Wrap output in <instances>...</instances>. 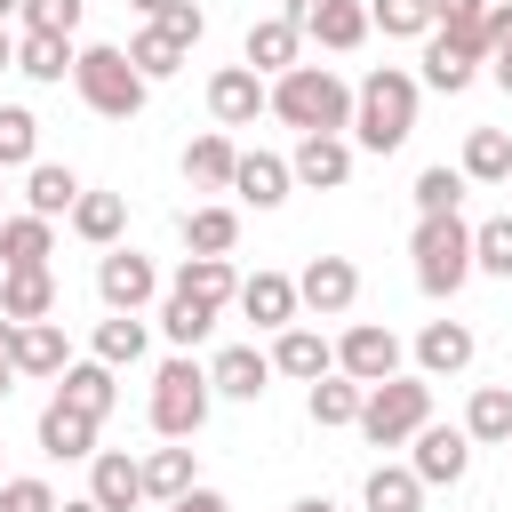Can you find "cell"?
I'll list each match as a JSON object with an SVG mask.
<instances>
[{"instance_id":"cell-1","label":"cell","mask_w":512,"mask_h":512,"mask_svg":"<svg viewBox=\"0 0 512 512\" xmlns=\"http://www.w3.org/2000/svg\"><path fill=\"white\" fill-rule=\"evenodd\" d=\"M264 112L288 120L296 136H344V128H352V88H344L328 64H288V72L272 80Z\"/></svg>"},{"instance_id":"cell-2","label":"cell","mask_w":512,"mask_h":512,"mask_svg":"<svg viewBox=\"0 0 512 512\" xmlns=\"http://www.w3.org/2000/svg\"><path fill=\"white\" fill-rule=\"evenodd\" d=\"M416 72H400V64H376L360 88H352V144L360 152H400L408 136H416Z\"/></svg>"},{"instance_id":"cell-3","label":"cell","mask_w":512,"mask_h":512,"mask_svg":"<svg viewBox=\"0 0 512 512\" xmlns=\"http://www.w3.org/2000/svg\"><path fill=\"white\" fill-rule=\"evenodd\" d=\"M432 424V376H384V384H368V400H360V440L368 448H408L416 432Z\"/></svg>"},{"instance_id":"cell-4","label":"cell","mask_w":512,"mask_h":512,"mask_svg":"<svg viewBox=\"0 0 512 512\" xmlns=\"http://www.w3.org/2000/svg\"><path fill=\"white\" fill-rule=\"evenodd\" d=\"M72 88H80V104L96 112V120H136L144 112V72L128 64V48H112V40H96V48H80L72 56Z\"/></svg>"},{"instance_id":"cell-5","label":"cell","mask_w":512,"mask_h":512,"mask_svg":"<svg viewBox=\"0 0 512 512\" xmlns=\"http://www.w3.org/2000/svg\"><path fill=\"white\" fill-rule=\"evenodd\" d=\"M208 408H216V392H208V368H200L192 352H176V360L152 368V400H144V416H152L160 440H192V432L208 424Z\"/></svg>"},{"instance_id":"cell-6","label":"cell","mask_w":512,"mask_h":512,"mask_svg":"<svg viewBox=\"0 0 512 512\" xmlns=\"http://www.w3.org/2000/svg\"><path fill=\"white\" fill-rule=\"evenodd\" d=\"M408 256H416V288L424 296H456L472 280V224L448 208V216H416L408 232Z\"/></svg>"},{"instance_id":"cell-7","label":"cell","mask_w":512,"mask_h":512,"mask_svg":"<svg viewBox=\"0 0 512 512\" xmlns=\"http://www.w3.org/2000/svg\"><path fill=\"white\" fill-rule=\"evenodd\" d=\"M96 296H104V312H144L160 296V264L136 256V248H104L96 256Z\"/></svg>"},{"instance_id":"cell-8","label":"cell","mask_w":512,"mask_h":512,"mask_svg":"<svg viewBox=\"0 0 512 512\" xmlns=\"http://www.w3.org/2000/svg\"><path fill=\"white\" fill-rule=\"evenodd\" d=\"M360 304V264L352 256H312L296 272V312H320V320H344Z\"/></svg>"},{"instance_id":"cell-9","label":"cell","mask_w":512,"mask_h":512,"mask_svg":"<svg viewBox=\"0 0 512 512\" xmlns=\"http://www.w3.org/2000/svg\"><path fill=\"white\" fill-rule=\"evenodd\" d=\"M336 376H352V384L400 376V336H392L384 320H352V328L336 336Z\"/></svg>"},{"instance_id":"cell-10","label":"cell","mask_w":512,"mask_h":512,"mask_svg":"<svg viewBox=\"0 0 512 512\" xmlns=\"http://www.w3.org/2000/svg\"><path fill=\"white\" fill-rule=\"evenodd\" d=\"M304 40H320V48H336V56H352L360 40H368V8L360 0H288L280 8Z\"/></svg>"},{"instance_id":"cell-11","label":"cell","mask_w":512,"mask_h":512,"mask_svg":"<svg viewBox=\"0 0 512 512\" xmlns=\"http://www.w3.org/2000/svg\"><path fill=\"white\" fill-rule=\"evenodd\" d=\"M408 472H416L424 488H456V480L472 472V440H464V424H424V432L408 440Z\"/></svg>"},{"instance_id":"cell-12","label":"cell","mask_w":512,"mask_h":512,"mask_svg":"<svg viewBox=\"0 0 512 512\" xmlns=\"http://www.w3.org/2000/svg\"><path fill=\"white\" fill-rule=\"evenodd\" d=\"M240 56H248V72L272 88L288 64H304V32H296L288 16H256V24H248V40H240Z\"/></svg>"},{"instance_id":"cell-13","label":"cell","mask_w":512,"mask_h":512,"mask_svg":"<svg viewBox=\"0 0 512 512\" xmlns=\"http://www.w3.org/2000/svg\"><path fill=\"white\" fill-rule=\"evenodd\" d=\"M288 176L312 184V192H344V184H352V136H296Z\"/></svg>"},{"instance_id":"cell-14","label":"cell","mask_w":512,"mask_h":512,"mask_svg":"<svg viewBox=\"0 0 512 512\" xmlns=\"http://www.w3.org/2000/svg\"><path fill=\"white\" fill-rule=\"evenodd\" d=\"M88 504L96 512H136L144 504V472H136L128 448H96L88 456Z\"/></svg>"},{"instance_id":"cell-15","label":"cell","mask_w":512,"mask_h":512,"mask_svg":"<svg viewBox=\"0 0 512 512\" xmlns=\"http://www.w3.org/2000/svg\"><path fill=\"white\" fill-rule=\"evenodd\" d=\"M264 360H272V376H296V384H320V376L336 368V344H328L320 328H304V320H296V328H280V336H272V352H264Z\"/></svg>"},{"instance_id":"cell-16","label":"cell","mask_w":512,"mask_h":512,"mask_svg":"<svg viewBox=\"0 0 512 512\" xmlns=\"http://www.w3.org/2000/svg\"><path fill=\"white\" fill-rule=\"evenodd\" d=\"M264 96H272V88H264L248 64H224V72L208 80V112H216V128H256Z\"/></svg>"},{"instance_id":"cell-17","label":"cell","mask_w":512,"mask_h":512,"mask_svg":"<svg viewBox=\"0 0 512 512\" xmlns=\"http://www.w3.org/2000/svg\"><path fill=\"white\" fill-rule=\"evenodd\" d=\"M472 352H480V336H472L464 320H424V336H416V376H464Z\"/></svg>"},{"instance_id":"cell-18","label":"cell","mask_w":512,"mask_h":512,"mask_svg":"<svg viewBox=\"0 0 512 512\" xmlns=\"http://www.w3.org/2000/svg\"><path fill=\"white\" fill-rule=\"evenodd\" d=\"M8 368H16V376H64V368H72L64 320H24L16 344H8Z\"/></svg>"},{"instance_id":"cell-19","label":"cell","mask_w":512,"mask_h":512,"mask_svg":"<svg viewBox=\"0 0 512 512\" xmlns=\"http://www.w3.org/2000/svg\"><path fill=\"white\" fill-rule=\"evenodd\" d=\"M264 384H272V360H264L256 344H224V352L208 360V392H216V400H264Z\"/></svg>"},{"instance_id":"cell-20","label":"cell","mask_w":512,"mask_h":512,"mask_svg":"<svg viewBox=\"0 0 512 512\" xmlns=\"http://www.w3.org/2000/svg\"><path fill=\"white\" fill-rule=\"evenodd\" d=\"M48 256H56V224L48 216H0V272H48Z\"/></svg>"},{"instance_id":"cell-21","label":"cell","mask_w":512,"mask_h":512,"mask_svg":"<svg viewBox=\"0 0 512 512\" xmlns=\"http://www.w3.org/2000/svg\"><path fill=\"white\" fill-rule=\"evenodd\" d=\"M232 304H240L256 328H272V336H280V328H296V280H288V272H248Z\"/></svg>"},{"instance_id":"cell-22","label":"cell","mask_w":512,"mask_h":512,"mask_svg":"<svg viewBox=\"0 0 512 512\" xmlns=\"http://www.w3.org/2000/svg\"><path fill=\"white\" fill-rule=\"evenodd\" d=\"M56 400L104 424V416H112V400H120V368H104V360H72V368L56 376Z\"/></svg>"},{"instance_id":"cell-23","label":"cell","mask_w":512,"mask_h":512,"mask_svg":"<svg viewBox=\"0 0 512 512\" xmlns=\"http://www.w3.org/2000/svg\"><path fill=\"white\" fill-rule=\"evenodd\" d=\"M40 456H56V464H88V456H96V416L48 400V408H40Z\"/></svg>"},{"instance_id":"cell-24","label":"cell","mask_w":512,"mask_h":512,"mask_svg":"<svg viewBox=\"0 0 512 512\" xmlns=\"http://www.w3.org/2000/svg\"><path fill=\"white\" fill-rule=\"evenodd\" d=\"M288 184H296V176H288L280 152H240V160H232V192H240L248 208H280Z\"/></svg>"},{"instance_id":"cell-25","label":"cell","mask_w":512,"mask_h":512,"mask_svg":"<svg viewBox=\"0 0 512 512\" xmlns=\"http://www.w3.org/2000/svg\"><path fill=\"white\" fill-rule=\"evenodd\" d=\"M80 192H88V184H80L64 160H32V168H24V208H32V216H48V224H56V216H72V200H80Z\"/></svg>"},{"instance_id":"cell-26","label":"cell","mask_w":512,"mask_h":512,"mask_svg":"<svg viewBox=\"0 0 512 512\" xmlns=\"http://www.w3.org/2000/svg\"><path fill=\"white\" fill-rule=\"evenodd\" d=\"M136 472H144V504H176L184 488H200V480H192V448H184V440L144 448V456H136Z\"/></svg>"},{"instance_id":"cell-27","label":"cell","mask_w":512,"mask_h":512,"mask_svg":"<svg viewBox=\"0 0 512 512\" xmlns=\"http://www.w3.org/2000/svg\"><path fill=\"white\" fill-rule=\"evenodd\" d=\"M232 160H240V144H232L224 128H208V136L184 144V184H200V192H232Z\"/></svg>"},{"instance_id":"cell-28","label":"cell","mask_w":512,"mask_h":512,"mask_svg":"<svg viewBox=\"0 0 512 512\" xmlns=\"http://www.w3.org/2000/svg\"><path fill=\"white\" fill-rule=\"evenodd\" d=\"M64 224H72L88 248H120V232H128V200H120V192H80Z\"/></svg>"},{"instance_id":"cell-29","label":"cell","mask_w":512,"mask_h":512,"mask_svg":"<svg viewBox=\"0 0 512 512\" xmlns=\"http://www.w3.org/2000/svg\"><path fill=\"white\" fill-rule=\"evenodd\" d=\"M0 320H56V272H0Z\"/></svg>"},{"instance_id":"cell-30","label":"cell","mask_w":512,"mask_h":512,"mask_svg":"<svg viewBox=\"0 0 512 512\" xmlns=\"http://www.w3.org/2000/svg\"><path fill=\"white\" fill-rule=\"evenodd\" d=\"M360 400H368V384H352V376H320L312 392H304V416L320 424V432H344V424H360Z\"/></svg>"},{"instance_id":"cell-31","label":"cell","mask_w":512,"mask_h":512,"mask_svg":"<svg viewBox=\"0 0 512 512\" xmlns=\"http://www.w3.org/2000/svg\"><path fill=\"white\" fill-rule=\"evenodd\" d=\"M464 440L472 448H504L512 440V384H480L464 400Z\"/></svg>"},{"instance_id":"cell-32","label":"cell","mask_w":512,"mask_h":512,"mask_svg":"<svg viewBox=\"0 0 512 512\" xmlns=\"http://www.w3.org/2000/svg\"><path fill=\"white\" fill-rule=\"evenodd\" d=\"M472 80H480V56H472V48H456V40H440V32H424V88L464 96Z\"/></svg>"},{"instance_id":"cell-33","label":"cell","mask_w":512,"mask_h":512,"mask_svg":"<svg viewBox=\"0 0 512 512\" xmlns=\"http://www.w3.org/2000/svg\"><path fill=\"white\" fill-rule=\"evenodd\" d=\"M168 288H184V296H200L208 312H224V304L240 296V272H232V256H184V272H176Z\"/></svg>"},{"instance_id":"cell-34","label":"cell","mask_w":512,"mask_h":512,"mask_svg":"<svg viewBox=\"0 0 512 512\" xmlns=\"http://www.w3.org/2000/svg\"><path fill=\"white\" fill-rule=\"evenodd\" d=\"M144 344H152L144 312H112V320H96V344H88V360H104V368H136V360H144Z\"/></svg>"},{"instance_id":"cell-35","label":"cell","mask_w":512,"mask_h":512,"mask_svg":"<svg viewBox=\"0 0 512 512\" xmlns=\"http://www.w3.org/2000/svg\"><path fill=\"white\" fill-rule=\"evenodd\" d=\"M456 176H464V184H512V136H504V128H472Z\"/></svg>"},{"instance_id":"cell-36","label":"cell","mask_w":512,"mask_h":512,"mask_svg":"<svg viewBox=\"0 0 512 512\" xmlns=\"http://www.w3.org/2000/svg\"><path fill=\"white\" fill-rule=\"evenodd\" d=\"M72 40H56V32H16V72L24 80H40V88H56L64 72H72Z\"/></svg>"},{"instance_id":"cell-37","label":"cell","mask_w":512,"mask_h":512,"mask_svg":"<svg viewBox=\"0 0 512 512\" xmlns=\"http://www.w3.org/2000/svg\"><path fill=\"white\" fill-rule=\"evenodd\" d=\"M432 32L488 64V0H432Z\"/></svg>"},{"instance_id":"cell-38","label":"cell","mask_w":512,"mask_h":512,"mask_svg":"<svg viewBox=\"0 0 512 512\" xmlns=\"http://www.w3.org/2000/svg\"><path fill=\"white\" fill-rule=\"evenodd\" d=\"M184 248H192V256H232V248H240V216L216 208V200H208V208H184Z\"/></svg>"},{"instance_id":"cell-39","label":"cell","mask_w":512,"mask_h":512,"mask_svg":"<svg viewBox=\"0 0 512 512\" xmlns=\"http://www.w3.org/2000/svg\"><path fill=\"white\" fill-rule=\"evenodd\" d=\"M208 328H216V312H208L200 296H184V288H160V336H168L176 352H192Z\"/></svg>"},{"instance_id":"cell-40","label":"cell","mask_w":512,"mask_h":512,"mask_svg":"<svg viewBox=\"0 0 512 512\" xmlns=\"http://www.w3.org/2000/svg\"><path fill=\"white\" fill-rule=\"evenodd\" d=\"M128 64H136L144 88H152V80H176V72H184V48H176L160 24H136V32H128Z\"/></svg>"},{"instance_id":"cell-41","label":"cell","mask_w":512,"mask_h":512,"mask_svg":"<svg viewBox=\"0 0 512 512\" xmlns=\"http://www.w3.org/2000/svg\"><path fill=\"white\" fill-rule=\"evenodd\" d=\"M360 496H368V512H424V480L408 464H376Z\"/></svg>"},{"instance_id":"cell-42","label":"cell","mask_w":512,"mask_h":512,"mask_svg":"<svg viewBox=\"0 0 512 512\" xmlns=\"http://www.w3.org/2000/svg\"><path fill=\"white\" fill-rule=\"evenodd\" d=\"M368 32H384V40H424V32H432V0H368Z\"/></svg>"},{"instance_id":"cell-43","label":"cell","mask_w":512,"mask_h":512,"mask_svg":"<svg viewBox=\"0 0 512 512\" xmlns=\"http://www.w3.org/2000/svg\"><path fill=\"white\" fill-rule=\"evenodd\" d=\"M472 272L512 280V208H504V216H488V224H472Z\"/></svg>"},{"instance_id":"cell-44","label":"cell","mask_w":512,"mask_h":512,"mask_svg":"<svg viewBox=\"0 0 512 512\" xmlns=\"http://www.w3.org/2000/svg\"><path fill=\"white\" fill-rule=\"evenodd\" d=\"M40 160V120L24 104H0V168H32Z\"/></svg>"},{"instance_id":"cell-45","label":"cell","mask_w":512,"mask_h":512,"mask_svg":"<svg viewBox=\"0 0 512 512\" xmlns=\"http://www.w3.org/2000/svg\"><path fill=\"white\" fill-rule=\"evenodd\" d=\"M456 200H464V176H456V168H448V160H440V168H424V176H416V216H448V208H456Z\"/></svg>"},{"instance_id":"cell-46","label":"cell","mask_w":512,"mask_h":512,"mask_svg":"<svg viewBox=\"0 0 512 512\" xmlns=\"http://www.w3.org/2000/svg\"><path fill=\"white\" fill-rule=\"evenodd\" d=\"M80 8H88V0H24L16 16H24V32H56V40H72V32H80Z\"/></svg>"},{"instance_id":"cell-47","label":"cell","mask_w":512,"mask_h":512,"mask_svg":"<svg viewBox=\"0 0 512 512\" xmlns=\"http://www.w3.org/2000/svg\"><path fill=\"white\" fill-rule=\"evenodd\" d=\"M152 24H160V32H168V40L184 48V56H192V48H200V32H208V16H200V0H168V8L152 16Z\"/></svg>"},{"instance_id":"cell-48","label":"cell","mask_w":512,"mask_h":512,"mask_svg":"<svg viewBox=\"0 0 512 512\" xmlns=\"http://www.w3.org/2000/svg\"><path fill=\"white\" fill-rule=\"evenodd\" d=\"M0 512H56V488L40 472H16V480H0Z\"/></svg>"},{"instance_id":"cell-49","label":"cell","mask_w":512,"mask_h":512,"mask_svg":"<svg viewBox=\"0 0 512 512\" xmlns=\"http://www.w3.org/2000/svg\"><path fill=\"white\" fill-rule=\"evenodd\" d=\"M160 512H232V504H224L216 488H184V496H176V504H160Z\"/></svg>"},{"instance_id":"cell-50","label":"cell","mask_w":512,"mask_h":512,"mask_svg":"<svg viewBox=\"0 0 512 512\" xmlns=\"http://www.w3.org/2000/svg\"><path fill=\"white\" fill-rule=\"evenodd\" d=\"M488 80H496V88H504V96H512V32H504V40H496V48H488Z\"/></svg>"},{"instance_id":"cell-51","label":"cell","mask_w":512,"mask_h":512,"mask_svg":"<svg viewBox=\"0 0 512 512\" xmlns=\"http://www.w3.org/2000/svg\"><path fill=\"white\" fill-rule=\"evenodd\" d=\"M0 72H16V32L0 24Z\"/></svg>"},{"instance_id":"cell-52","label":"cell","mask_w":512,"mask_h":512,"mask_svg":"<svg viewBox=\"0 0 512 512\" xmlns=\"http://www.w3.org/2000/svg\"><path fill=\"white\" fill-rule=\"evenodd\" d=\"M288 512H336V504H328V496H296Z\"/></svg>"},{"instance_id":"cell-53","label":"cell","mask_w":512,"mask_h":512,"mask_svg":"<svg viewBox=\"0 0 512 512\" xmlns=\"http://www.w3.org/2000/svg\"><path fill=\"white\" fill-rule=\"evenodd\" d=\"M128 8H136V16H144V24H152V16H160V8H168V0H128Z\"/></svg>"},{"instance_id":"cell-54","label":"cell","mask_w":512,"mask_h":512,"mask_svg":"<svg viewBox=\"0 0 512 512\" xmlns=\"http://www.w3.org/2000/svg\"><path fill=\"white\" fill-rule=\"evenodd\" d=\"M56 512H96V504H88V496H64V504H56Z\"/></svg>"},{"instance_id":"cell-55","label":"cell","mask_w":512,"mask_h":512,"mask_svg":"<svg viewBox=\"0 0 512 512\" xmlns=\"http://www.w3.org/2000/svg\"><path fill=\"white\" fill-rule=\"evenodd\" d=\"M8 392H16V368H8V360H0V400H8Z\"/></svg>"},{"instance_id":"cell-56","label":"cell","mask_w":512,"mask_h":512,"mask_svg":"<svg viewBox=\"0 0 512 512\" xmlns=\"http://www.w3.org/2000/svg\"><path fill=\"white\" fill-rule=\"evenodd\" d=\"M16 8H24V0H0V24H8V16H16Z\"/></svg>"},{"instance_id":"cell-57","label":"cell","mask_w":512,"mask_h":512,"mask_svg":"<svg viewBox=\"0 0 512 512\" xmlns=\"http://www.w3.org/2000/svg\"><path fill=\"white\" fill-rule=\"evenodd\" d=\"M504 448H512V440H504Z\"/></svg>"},{"instance_id":"cell-58","label":"cell","mask_w":512,"mask_h":512,"mask_svg":"<svg viewBox=\"0 0 512 512\" xmlns=\"http://www.w3.org/2000/svg\"><path fill=\"white\" fill-rule=\"evenodd\" d=\"M0 480H8V472H0Z\"/></svg>"}]
</instances>
